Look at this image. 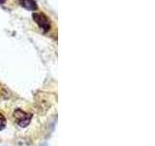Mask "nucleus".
I'll use <instances>...</instances> for the list:
<instances>
[{"instance_id":"1","label":"nucleus","mask_w":155,"mask_h":146,"mask_svg":"<svg viewBox=\"0 0 155 146\" xmlns=\"http://www.w3.org/2000/svg\"><path fill=\"white\" fill-rule=\"evenodd\" d=\"M14 118L16 123L21 127V128H26L27 126H29L32 119V114L31 113H28L26 111H23L21 108H18L14 111Z\"/></svg>"},{"instance_id":"2","label":"nucleus","mask_w":155,"mask_h":146,"mask_svg":"<svg viewBox=\"0 0 155 146\" xmlns=\"http://www.w3.org/2000/svg\"><path fill=\"white\" fill-rule=\"evenodd\" d=\"M32 18L34 19L39 27H41L45 32L48 31L51 27V23L45 14L44 13H34L32 15Z\"/></svg>"},{"instance_id":"3","label":"nucleus","mask_w":155,"mask_h":146,"mask_svg":"<svg viewBox=\"0 0 155 146\" xmlns=\"http://www.w3.org/2000/svg\"><path fill=\"white\" fill-rule=\"evenodd\" d=\"M19 3L21 4V6L24 7L27 10H34L37 9V3L35 0H18Z\"/></svg>"},{"instance_id":"4","label":"nucleus","mask_w":155,"mask_h":146,"mask_svg":"<svg viewBox=\"0 0 155 146\" xmlns=\"http://www.w3.org/2000/svg\"><path fill=\"white\" fill-rule=\"evenodd\" d=\"M6 125H7V120L5 118V116L0 112V130H3L6 128Z\"/></svg>"},{"instance_id":"5","label":"nucleus","mask_w":155,"mask_h":146,"mask_svg":"<svg viewBox=\"0 0 155 146\" xmlns=\"http://www.w3.org/2000/svg\"><path fill=\"white\" fill-rule=\"evenodd\" d=\"M6 2V0H0V4H3Z\"/></svg>"},{"instance_id":"6","label":"nucleus","mask_w":155,"mask_h":146,"mask_svg":"<svg viewBox=\"0 0 155 146\" xmlns=\"http://www.w3.org/2000/svg\"><path fill=\"white\" fill-rule=\"evenodd\" d=\"M40 146H48V144H47V143H43V144H41Z\"/></svg>"}]
</instances>
